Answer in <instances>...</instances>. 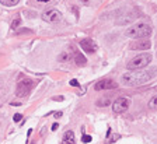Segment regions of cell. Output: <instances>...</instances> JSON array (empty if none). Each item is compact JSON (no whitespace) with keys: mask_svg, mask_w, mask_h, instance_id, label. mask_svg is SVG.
Instances as JSON below:
<instances>
[{"mask_svg":"<svg viewBox=\"0 0 157 144\" xmlns=\"http://www.w3.org/2000/svg\"><path fill=\"white\" fill-rule=\"evenodd\" d=\"M151 73L150 72H144V70H131L129 73L122 76V83L126 85H142L144 83L150 81L151 80Z\"/></svg>","mask_w":157,"mask_h":144,"instance_id":"1","label":"cell"},{"mask_svg":"<svg viewBox=\"0 0 157 144\" xmlns=\"http://www.w3.org/2000/svg\"><path fill=\"white\" fill-rule=\"evenodd\" d=\"M150 34H151V27L144 23L135 24L133 27H131V28L126 31V35L129 36V38H133V39H142V38L144 39V38H147Z\"/></svg>","mask_w":157,"mask_h":144,"instance_id":"2","label":"cell"},{"mask_svg":"<svg viewBox=\"0 0 157 144\" xmlns=\"http://www.w3.org/2000/svg\"><path fill=\"white\" fill-rule=\"evenodd\" d=\"M151 62V55L150 53H142V55L135 56L132 60H129L126 67L129 70H142L144 66H147Z\"/></svg>","mask_w":157,"mask_h":144,"instance_id":"3","label":"cell"},{"mask_svg":"<svg viewBox=\"0 0 157 144\" xmlns=\"http://www.w3.org/2000/svg\"><path fill=\"white\" fill-rule=\"evenodd\" d=\"M33 87H34L33 80H29V79L20 80L18 84H17V90H16L17 97H21V98H24V97L29 95V92L33 91Z\"/></svg>","mask_w":157,"mask_h":144,"instance_id":"4","label":"cell"},{"mask_svg":"<svg viewBox=\"0 0 157 144\" xmlns=\"http://www.w3.org/2000/svg\"><path fill=\"white\" fill-rule=\"evenodd\" d=\"M129 105H131V99L128 98V97H119L114 101L112 104V111L115 113H122V112L128 111L129 108Z\"/></svg>","mask_w":157,"mask_h":144,"instance_id":"5","label":"cell"},{"mask_svg":"<svg viewBox=\"0 0 157 144\" xmlns=\"http://www.w3.org/2000/svg\"><path fill=\"white\" fill-rule=\"evenodd\" d=\"M42 20L48 21V23H52V24H58L62 21V14L59 13L58 10H55V9H51V10H46L42 14Z\"/></svg>","mask_w":157,"mask_h":144,"instance_id":"6","label":"cell"},{"mask_svg":"<svg viewBox=\"0 0 157 144\" xmlns=\"http://www.w3.org/2000/svg\"><path fill=\"white\" fill-rule=\"evenodd\" d=\"M94 88L97 91H100V90H115V88H118V84L111 79H104V80H100V81L95 83Z\"/></svg>","mask_w":157,"mask_h":144,"instance_id":"7","label":"cell"},{"mask_svg":"<svg viewBox=\"0 0 157 144\" xmlns=\"http://www.w3.org/2000/svg\"><path fill=\"white\" fill-rule=\"evenodd\" d=\"M80 46H82V49L84 50L86 53H88V55L97 52V49H98L97 43H95L93 39H90V38H86V39L80 41Z\"/></svg>","mask_w":157,"mask_h":144,"instance_id":"8","label":"cell"},{"mask_svg":"<svg viewBox=\"0 0 157 144\" xmlns=\"http://www.w3.org/2000/svg\"><path fill=\"white\" fill-rule=\"evenodd\" d=\"M131 49H142V50H147L151 48V42L147 39H140V41H133L129 46Z\"/></svg>","mask_w":157,"mask_h":144,"instance_id":"9","label":"cell"},{"mask_svg":"<svg viewBox=\"0 0 157 144\" xmlns=\"http://www.w3.org/2000/svg\"><path fill=\"white\" fill-rule=\"evenodd\" d=\"M62 144H76V138H75V131L67 130L63 136Z\"/></svg>","mask_w":157,"mask_h":144,"instance_id":"10","label":"cell"},{"mask_svg":"<svg viewBox=\"0 0 157 144\" xmlns=\"http://www.w3.org/2000/svg\"><path fill=\"white\" fill-rule=\"evenodd\" d=\"M76 55V63H77V66H84L86 65V57L82 55V53H75Z\"/></svg>","mask_w":157,"mask_h":144,"instance_id":"11","label":"cell"},{"mask_svg":"<svg viewBox=\"0 0 157 144\" xmlns=\"http://www.w3.org/2000/svg\"><path fill=\"white\" fill-rule=\"evenodd\" d=\"M20 0H0V3L3 4V6H7V7H13L16 4H18Z\"/></svg>","mask_w":157,"mask_h":144,"instance_id":"12","label":"cell"},{"mask_svg":"<svg viewBox=\"0 0 157 144\" xmlns=\"http://www.w3.org/2000/svg\"><path fill=\"white\" fill-rule=\"evenodd\" d=\"M20 24H21V20H20V18H16V20L13 21V24H11V30H16Z\"/></svg>","mask_w":157,"mask_h":144,"instance_id":"13","label":"cell"},{"mask_svg":"<svg viewBox=\"0 0 157 144\" xmlns=\"http://www.w3.org/2000/svg\"><path fill=\"white\" fill-rule=\"evenodd\" d=\"M82 141H83V143H90V141H91V136L83 134V136H82Z\"/></svg>","mask_w":157,"mask_h":144,"instance_id":"14","label":"cell"},{"mask_svg":"<svg viewBox=\"0 0 157 144\" xmlns=\"http://www.w3.org/2000/svg\"><path fill=\"white\" fill-rule=\"evenodd\" d=\"M109 104V101H107V98H102V101H98L97 105L98 106H104V105H108Z\"/></svg>","mask_w":157,"mask_h":144,"instance_id":"15","label":"cell"},{"mask_svg":"<svg viewBox=\"0 0 157 144\" xmlns=\"http://www.w3.org/2000/svg\"><path fill=\"white\" fill-rule=\"evenodd\" d=\"M70 59V56H69V53H62V56L59 57V60H69Z\"/></svg>","mask_w":157,"mask_h":144,"instance_id":"16","label":"cell"},{"mask_svg":"<svg viewBox=\"0 0 157 144\" xmlns=\"http://www.w3.org/2000/svg\"><path fill=\"white\" fill-rule=\"evenodd\" d=\"M150 108H151V109L156 108V97H153V98H151V101H150Z\"/></svg>","mask_w":157,"mask_h":144,"instance_id":"17","label":"cell"},{"mask_svg":"<svg viewBox=\"0 0 157 144\" xmlns=\"http://www.w3.org/2000/svg\"><path fill=\"white\" fill-rule=\"evenodd\" d=\"M21 118H23V116H21V115H20V113H16V115H14V122H20V120H21Z\"/></svg>","mask_w":157,"mask_h":144,"instance_id":"18","label":"cell"},{"mask_svg":"<svg viewBox=\"0 0 157 144\" xmlns=\"http://www.w3.org/2000/svg\"><path fill=\"white\" fill-rule=\"evenodd\" d=\"M70 85H73V87H78V81L77 80H70Z\"/></svg>","mask_w":157,"mask_h":144,"instance_id":"19","label":"cell"},{"mask_svg":"<svg viewBox=\"0 0 157 144\" xmlns=\"http://www.w3.org/2000/svg\"><path fill=\"white\" fill-rule=\"evenodd\" d=\"M58 127H59V123H53L52 124V130H56Z\"/></svg>","mask_w":157,"mask_h":144,"instance_id":"20","label":"cell"},{"mask_svg":"<svg viewBox=\"0 0 157 144\" xmlns=\"http://www.w3.org/2000/svg\"><path fill=\"white\" fill-rule=\"evenodd\" d=\"M55 116H56V118H60V116H62V112H58V113H56Z\"/></svg>","mask_w":157,"mask_h":144,"instance_id":"21","label":"cell"},{"mask_svg":"<svg viewBox=\"0 0 157 144\" xmlns=\"http://www.w3.org/2000/svg\"><path fill=\"white\" fill-rule=\"evenodd\" d=\"M82 2H83L84 4H88V2H90V0H82Z\"/></svg>","mask_w":157,"mask_h":144,"instance_id":"22","label":"cell"},{"mask_svg":"<svg viewBox=\"0 0 157 144\" xmlns=\"http://www.w3.org/2000/svg\"><path fill=\"white\" fill-rule=\"evenodd\" d=\"M38 2H41V3H46V2H49V0H38Z\"/></svg>","mask_w":157,"mask_h":144,"instance_id":"23","label":"cell"}]
</instances>
